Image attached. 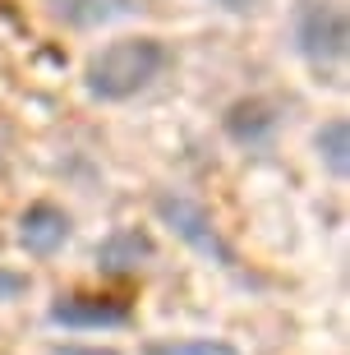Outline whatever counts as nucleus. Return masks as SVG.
Listing matches in <instances>:
<instances>
[{
	"instance_id": "1",
	"label": "nucleus",
	"mask_w": 350,
	"mask_h": 355,
	"mask_svg": "<svg viewBox=\"0 0 350 355\" xmlns=\"http://www.w3.org/2000/svg\"><path fill=\"white\" fill-rule=\"evenodd\" d=\"M161 69H166V46L157 37H120L88 60L83 83L102 102H125V97L148 88Z\"/></svg>"
},
{
	"instance_id": "2",
	"label": "nucleus",
	"mask_w": 350,
	"mask_h": 355,
	"mask_svg": "<svg viewBox=\"0 0 350 355\" xmlns=\"http://www.w3.org/2000/svg\"><path fill=\"white\" fill-rule=\"evenodd\" d=\"M157 217H161L194 254H203V259H212V263H226V268L235 263L231 245L221 240L217 222L208 217L203 203H194V198H184V194H157Z\"/></svg>"
},
{
	"instance_id": "3",
	"label": "nucleus",
	"mask_w": 350,
	"mask_h": 355,
	"mask_svg": "<svg viewBox=\"0 0 350 355\" xmlns=\"http://www.w3.org/2000/svg\"><path fill=\"white\" fill-rule=\"evenodd\" d=\"M295 42L313 65H332L346 55V14L332 0H299L295 5Z\"/></svg>"
},
{
	"instance_id": "4",
	"label": "nucleus",
	"mask_w": 350,
	"mask_h": 355,
	"mask_svg": "<svg viewBox=\"0 0 350 355\" xmlns=\"http://www.w3.org/2000/svg\"><path fill=\"white\" fill-rule=\"evenodd\" d=\"M65 240H69V217L55 208V203H33V208L19 217V245H24L28 254H37V259L55 254Z\"/></svg>"
},
{
	"instance_id": "5",
	"label": "nucleus",
	"mask_w": 350,
	"mask_h": 355,
	"mask_svg": "<svg viewBox=\"0 0 350 355\" xmlns=\"http://www.w3.org/2000/svg\"><path fill=\"white\" fill-rule=\"evenodd\" d=\"M125 318L130 309L120 300H102V295H60L51 304V323H65V328H116Z\"/></svg>"
},
{
	"instance_id": "6",
	"label": "nucleus",
	"mask_w": 350,
	"mask_h": 355,
	"mask_svg": "<svg viewBox=\"0 0 350 355\" xmlns=\"http://www.w3.org/2000/svg\"><path fill=\"white\" fill-rule=\"evenodd\" d=\"M139 10V0H51V14L69 28H106Z\"/></svg>"
},
{
	"instance_id": "7",
	"label": "nucleus",
	"mask_w": 350,
	"mask_h": 355,
	"mask_svg": "<svg viewBox=\"0 0 350 355\" xmlns=\"http://www.w3.org/2000/svg\"><path fill=\"white\" fill-rule=\"evenodd\" d=\"M143 259H152V240L143 236V231H116L111 240H102V250H97V263L106 272H134Z\"/></svg>"
},
{
	"instance_id": "8",
	"label": "nucleus",
	"mask_w": 350,
	"mask_h": 355,
	"mask_svg": "<svg viewBox=\"0 0 350 355\" xmlns=\"http://www.w3.org/2000/svg\"><path fill=\"white\" fill-rule=\"evenodd\" d=\"M272 125H277V116H272L268 102H240V106H231V116H226V134L240 139V144H259V139H268Z\"/></svg>"
},
{
	"instance_id": "9",
	"label": "nucleus",
	"mask_w": 350,
	"mask_h": 355,
	"mask_svg": "<svg viewBox=\"0 0 350 355\" xmlns=\"http://www.w3.org/2000/svg\"><path fill=\"white\" fill-rule=\"evenodd\" d=\"M313 144H318V157L327 162V171H332V175L350 171V125H346V120H327Z\"/></svg>"
},
{
	"instance_id": "10",
	"label": "nucleus",
	"mask_w": 350,
	"mask_h": 355,
	"mask_svg": "<svg viewBox=\"0 0 350 355\" xmlns=\"http://www.w3.org/2000/svg\"><path fill=\"white\" fill-rule=\"evenodd\" d=\"M148 355H240L231 342H212V337H203V342H166V346H148Z\"/></svg>"
},
{
	"instance_id": "11",
	"label": "nucleus",
	"mask_w": 350,
	"mask_h": 355,
	"mask_svg": "<svg viewBox=\"0 0 350 355\" xmlns=\"http://www.w3.org/2000/svg\"><path fill=\"white\" fill-rule=\"evenodd\" d=\"M33 286L24 272H14V268H0V300H19L24 291Z\"/></svg>"
},
{
	"instance_id": "12",
	"label": "nucleus",
	"mask_w": 350,
	"mask_h": 355,
	"mask_svg": "<svg viewBox=\"0 0 350 355\" xmlns=\"http://www.w3.org/2000/svg\"><path fill=\"white\" fill-rule=\"evenodd\" d=\"M55 355H120V351H106V346H60Z\"/></svg>"
},
{
	"instance_id": "13",
	"label": "nucleus",
	"mask_w": 350,
	"mask_h": 355,
	"mask_svg": "<svg viewBox=\"0 0 350 355\" xmlns=\"http://www.w3.org/2000/svg\"><path fill=\"white\" fill-rule=\"evenodd\" d=\"M217 5H226L231 14H249V10H259L263 0H217Z\"/></svg>"
}]
</instances>
